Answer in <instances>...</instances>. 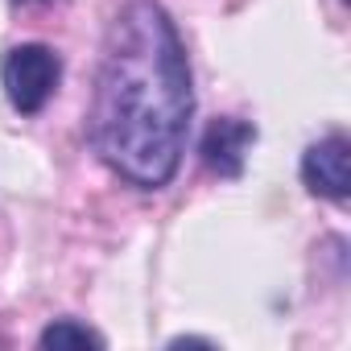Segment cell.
Segmentation results:
<instances>
[{"mask_svg":"<svg viewBox=\"0 0 351 351\" xmlns=\"http://www.w3.org/2000/svg\"><path fill=\"white\" fill-rule=\"evenodd\" d=\"M347 161H351V141H347V132L335 128V132L310 141L306 153H302V182H306V191L343 207L347 195H351Z\"/></svg>","mask_w":351,"mask_h":351,"instance_id":"obj_3","label":"cell"},{"mask_svg":"<svg viewBox=\"0 0 351 351\" xmlns=\"http://www.w3.org/2000/svg\"><path fill=\"white\" fill-rule=\"evenodd\" d=\"M13 5H46V0H13Z\"/></svg>","mask_w":351,"mask_h":351,"instance_id":"obj_7","label":"cell"},{"mask_svg":"<svg viewBox=\"0 0 351 351\" xmlns=\"http://www.w3.org/2000/svg\"><path fill=\"white\" fill-rule=\"evenodd\" d=\"M169 347H219L215 339H199V335H173Z\"/></svg>","mask_w":351,"mask_h":351,"instance_id":"obj_6","label":"cell"},{"mask_svg":"<svg viewBox=\"0 0 351 351\" xmlns=\"http://www.w3.org/2000/svg\"><path fill=\"white\" fill-rule=\"evenodd\" d=\"M62 83V54L46 42L9 46L0 58V87L17 116H38Z\"/></svg>","mask_w":351,"mask_h":351,"instance_id":"obj_2","label":"cell"},{"mask_svg":"<svg viewBox=\"0 0 351 351\" xmlns=\"http://www.w3.org/2000/svg\"><path fill=\"white\" fill-rule=\"evenodd\" d=\"M252 145H256V124H248L240 116H219V120L207 124L199 153H203V165L211 173H219V178H240Z\"/></svg>","mask_w":351,"mask_h":351,"instance_id":"obj_4","label":"cell"},{"mask_svg":"<svg viewBox=\"0 0 351 351\" xmlns=\"http://www.w3.org/2000/svg\"><path fill=\"white\" fill-rule=\"evenodd\" d=\"M38 347H108V339L79 318H54L38 335Z\"/></svg>","mask_w":351,"mask_h":351,"instance_id":"obj_5","label":"cell"},{"mask_svg":"<svg viewBox=\"0 0 351 351\" xmlns=\"http://www.w3.org/2000/svg\"><path fill=\"white\" fill-rule=\"evenodd\" d=\"M195 79L182 34L161 0H124L108 21L87 141L132 191H165L182 169Z\"/></svg>","mask_w":351,"mask_h":351,"instance_id":"obj_1","label":"cell"}]
</instances>
